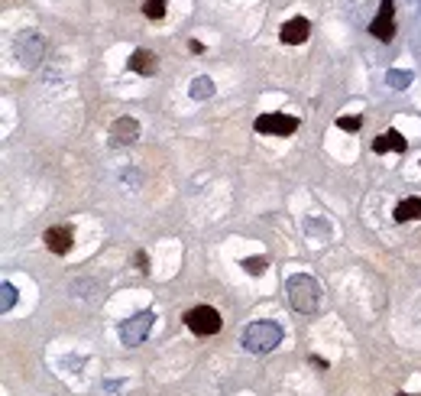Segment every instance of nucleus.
I'll list each match as a JSON object with an SVG mask.
<instances>
[{
	"label": "nucleus",
	"instance_id": "f257e3e1",
	"mask_svg": "<svg viewBox=\"0 0 421 396\" xmlns=\"http://www.w3.org/2000/svg\"><path fill=\"white\" fill-rule=\"evenodd\" d=\"M285 290H288V302H292L295 312H302V315H315L317 312V305H321V286L315 283V276L295 273V276H288Z\"/></svg>",
	"mask_w": 421,
	"mask_h": 396
},
{
	"label": "nucleus",
	"instance_id": "f03ea898",
	"mask_svg": "<svg viewBox=\"0 0 421 396\" xmlns=\"http://www.w3.org/2000/svg\"><path fill=\"white\" fill-rule=\"evenodd\" d=\"M240 344L250 354H269L282 344V328L275 321H250L240 332Z\"/></svg>",
	"mask_w": 421,
	"mask_h": 396
},
{
	"label": "nucleus",
	"instance_id": "7ed1b4c3",
	"mask_svg": "<svg viewBox=\"0 0 421 396\" xmlns=\"http://www.w3.org/2000/svg\"><path fill=\"white\" fill-rule=\"evenodd\" d=\"M185 325L188 332H195L198 338H208V334L221 332V312L214 305H195V309L185 312Z\"/></svg>",
	"mask_w": 421,
	"mask_h": 396
},
{
	"label": "nucleus",
	"instance_id": "20e7f679",
	"mask_svg": "<svg viewBox=\"0 0 421 396\" xmlns=\"http://www.w3.org/2000/svg\"><path fill=\"white\" fill-rule=\"evenodd\" d=\"M42 53H46V43H42V36L36 30H26L13 39V55L20 59L23 68H36L39 59H42Z\"/></svg>",
	"mask_w": 421,
	"mask_h": 396
},
{
	"label": "nucleus",
	"instance_id": "39448f33",
	"mask_svg": "<svg viewBox=\"0 0 421 396\" xmlns=\"http://www.w3.org/2000/svg\"><path fill=\"white\" fill-rule=\"evenodd\" d=\"M153 321H156L153 312H137V315H130V319L120 325V341H124L126 348L143 344L149 338V332H153Z\"/></svg>",
	"mask_w": 421,
	"mask_h": 396
},
{
	"label": "nucleus",
	"instance_id": "423d86ee",
	"mask_svg": "<svg viewBox=\"0 0 421 396\" xmlns=\"http://www.w3.org/2000/svg\"><path fill=\"white\" fill-rule=\"evenodd\" d=\"M253 127H256V133H269V137H292L295 130L302 127V120L275 111V114H260Z\"/></svg>",
	"mask_w": 421,
	"mask_h": 396
},
{
	"label": "nucleus",
	"instance_id": "0eeeda50",
	"mask_svg": "<svg viewBox=\"0 0 421 396\" xmlns=\"http://www.w3.org/2000/svg\"><path fill=\"white\" fill-rule=\"evenodd\" d=\"M369 32L376 36L379 43H392L395 39V0H382L379 13L369 23Z\"/></svg>",
	"mask_w": 421,
	"mask_h": 396
},
{
	"label": "nucleus",
	"instance_id": "6e6552de",
	"mask_svg": "<svg viewBox=\"0 0 421 396\" xmlns=\"http://www.w3.org/2000/svg\"><path fill=\"white\" fill-rule=\"evenodd\" d=\"M42 241H46V247L52 250L55 257H65V254L72 250V244H75V231L68 225H52L49 231H46Z\"/></svg>",
	"mask_w": 421,
	"mask_h": 396
},
{
	"label": "nucleus",
	"instance_id": "1a4fd4ad",
	"mask_svg": "<svg viewBox=\"0 0 421 396\" xmlns=\"http://www.w3.org/2000/svg\"><path fill=\"white\" fill-rule=\"evenodd\" d=\"M139 137V120L133 117H117L110 124V143L114 147H126V143H137Z\"/></svg>",
	"mask_w": 421,
	"mask_h": 396
},
{
	"label": "nucleus",
	"instance_id": "9d476101",
	"mask_svg": "<svg viewBox=\"0 0 421 396\" xmlns=\"http://www.w3.org/2000/svg\"><path fill=\"white\" fill-rule=\"evenodd\" d=\"M308 32H311V23L305 17H295V20L282 23V30H279V39L285 46H302L308 39Z\"/></svg>",
	"mask_w": 421,
	"mask_h": 396
},
{
	"label": "nucleus",
	"instance_id": "9b49d317",
	"mask_svg": "<svg viewBox=\"0 0 421 396\" xmlns=\"http://www.w3.org/2000/svg\"><path fill=\"white\" fill-rule=\"evenodd\" d=\"M130 72H137V75H156L159 72V59L153 49H133L130 55Z\"/></svg>",
	"mask_w": 421,
	"mask_h": 396
},
{
	"label": "nucleus",
	"instance_id": "f8f14e48",
	"mask_svg": "<svg viewBox=\"0 0 421 396\" xmlns=\"http://www.w3.org/2000/svg\"><path fill=\"white\" fill-rule=\"evenodd\" d=\"M409 150V143H405V137H402L399 130H386L382 137H376L373 140V153H405Z\"/></svg>",
	"mask_w": 421,
	"mask_h": 396
},
{
	"label": "nucleus",
	"instance_id": "ddd939ff",
	"mask_svg": "<svg viewBox=\"0 0 421 396\" xmlns=\"http://www.w3.org/2000/svg\"><path fill=\"white\" fill-rule=\"evenodd\" d=\"M395 221H421V195H409L395 205Z\"/></svg>",
	"mask_w": 421,
	"mask_h": 396
},
{
	"label": "nucleus",
	"instance_id": "4468645a",
	"mask_svg": "<svg viewBox=\"0 0 421 396\" xmlns=\"http://www.w3.org/2000/svg\"><path fill=\"white\" fill-rule=\"evenodd\" d=\"M411 82H415V75H411L409 68H389V72H386V85L395 88V91H405Z\"/></svg>",
	"mask_w": 421,
	"mask_h": 396
},
{
	"label": "nucleus",
	"instance_id": "2eb2a0df",
	"mask_svg": "<svg viewBox=\"0 0 421 396\" xmlns=\"http://www.w3.org/2000/svg\"><path fill=\"white\" fill-rule=\"evenodd\" d=\"M188 95L195 97V101H204V97H210V95H214V82H210L208 75H198V78H195V82H191Z\"/></svg>",
	"mask_w": 421,
	"mask_h": 396
},
{
	"label": "nucleus",
	"instance_id": "dca6fc26",
	"mask_svg": "<svg viewBox=\"0 0 421 396\" xmlns=\"http://www.w3.org/2000/svg\"><path fill=\"white\" fill-rule=\"evenodd\" d=\"M143 13L149 20H162L166 17V0H143Z\"/></svg>",
	"mask_w": 421,
	"mask_h": 396
},
{
	"label": "nucleus",
	"instance_id": "f3484780",
	"mask_svg": "<svg viewBox=\"0 0 421 396\" xmlns=\"http://www.w3.org/2000/svg\"><path fill=\"white\" fill-rule=\"evenodd\" d=\"M240 267L246 270V273H253V276H263L269 263H266V257H246V260L240 263Z\"/></svg>",
	"mask_w": 421,
	"mask_h": 396
},
{
	"label": "nucleus",
	"instance_id": "a211bd4d",
	"mask_svg": "<svg viewBox=\"0 0 421 396\" xmlns=\"http://www.w3.org/2000/svg\"><path fill=\"white\" fill-rule=\"evenodd\" d=\"M337 127H340V130H350V133H357V130L363 127V117H360V114H353V117H337Z\"/></svg>",
	"mask_w": 421,
	"mask_h": 396
},
{
	"label": "nucleus",
	"instance_id": "6ab92c4d",
	"mask_svg": "<svg viewBox=\"0 0 421 396\" xmlns=\"http://www.w3.org/2000/svg\"><path fill=\"white\" fill-rule=\"evenodd\" d=\"M0 292H3V302H0V309L10 312L13 309V299H17V290H13V283H3V286H0Z\"/></svg>",
	"mask_w": 421,
	"mask_h": 396
},
{
	"label": "nucleus",
	"instance_id": "aec40b11",
	"mask_svg": "<svg viewBox=\"0 0 421 396\" xmlns=\"http://www.w3.org/2000/svg\"><path fill=\"white\" fill-rule=\"evenodd\" d=\"M133 263H137L139 273H149V257L143 254V250H137V254H133Z\"/></svg>",
	"mask_w": 421,
	"mask_h": 396
},
{
	"label": "nucleus",
	"instance_id": "412c9836",
	"mask_svg": "<svg viewBox=\"0 0 421 396\" xmlns=\"http://www.w3.org/2000/svg\"><path fill=\"white\" fill-rule=\"evenodd\" d=\"M188 49H191V53H195V55H201V53H204V43H198V39H191V43H188Z\"/></svg>",
	"mask_w": 421,
	"mask_h": 396
},
{
	"label": "nucleus",
	"instance_id": "4be33fe9",
	"mask_svg": "<svg viewBox=\"0 0 421 396\" xmlns=\"http://www.w3.org/2000/svg\"><path fill=\"white\" fill-rule=\"evenodd\" d=\"M399 396H415V393H399Z\"/></svg>",
	"mask_w": 421,
	"mask_h": 396
}]
</instances>
